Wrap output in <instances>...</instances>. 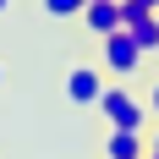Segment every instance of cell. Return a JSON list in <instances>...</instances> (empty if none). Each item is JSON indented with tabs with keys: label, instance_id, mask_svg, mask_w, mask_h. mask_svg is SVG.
Segmentation results:
<instances>
[{
	"label": "cell",
	"instance_id": "cell-2",
	"mask_svg": "<svg viewBox=\"0 0 159 159\" xmlns=\"http://www.w3.org/2000/svg\"><path fill=\"white\" fill-rule=\"evenodd\" d=\"M99 66H104V77H132L137 66H143V49L132 44V33H110V39H99Z\"/></svg>",
	"mask_w": 159,
	"mask_h": 159
},
{
	"label": "cell",
	"instance_id": "cell-4",
	"mask_svg": "<svg viewBox=\"0 0 159 159\" xmlns=\"http://www.w3.org/2000/svg\"><path fill=\"white\" fill-rule=\"evenodd\" d=\"M82 28L93 33V39L121 33V28H126V22H121V0H88V6H82Z\"/></svg>",
	"mask_w": 159,
	"mask_h": 159
},
{
	"label": "cell",
	"instance_id": "cell-12",
	"mask_svg": "<svg viewBox=\"0 0 159 159\" xmlns=\"http://www.w3.org/2000/svg\"><path fill=\"white\" fill-rule=\"evenodd\" d=\"M0 82H6V66H0Z\"/></svg>",
	"mask_w": 159,
	"mask_h": 159
},
{
	"label": "cell",
	"instance_id": "cell-1",
	"mask_svg": "<svg viewBox=\"0 0 159 159\" xmlns=\"http://www.w3.org/2000/svg\"><path fill=\"white\" fill-rule=\"evenodd\" d=\"M93 110L110 121V132H148V126H143V121H148V110L126 93V88H115V82L99 93V104H93Z\"/></svg>",
	"mask_w": 159,
	"mask_h": 159
},
{
	"label": "cell",
	"instance_id": "cell-11",
	"mask_svg": "<svg viewBox=\"0 0 159 159\" xmlns=\"http://www.w3.org/2000/svg\"><path fill=\"white\" fill-rule=\"evenodd\" d=\"M143 6H148V11H159V0H143Z\"/></svg>",
	"mask_w": 159,
	"mask_h": 159
},
{
	"label": "cell",
	"instance_id": "cell-10",
	"mask_svg": "<svg viewBox=\"0 0 159 159\" xmlns=\"http://www.w3.org/2000/svg\"><path fill=\"white\" fill-rule=\"evenodd\" d=\"M6 11H11V0H0V16H6Z\"/></svg>",
	"mask_w": 159,
	"mask_h": 159
},
{
	"label": "cell",
	"instance_id": "cell-8",
	"mask_svg": "<svg viewBox=\"0 0 159 159\" xmlns=\"http://www.w3.org/2000/svg\"><path fill=\"white\" fill-rule=\"evenodd\" d=\"M148 154H154V159H159V126H154V143H148Z\"/></svg>",
	"mask_w": 159,
	"mask_h": 159
},
{
	"label": "cell",
	"instance_id": "cell-13",
	"mask_svg": "<svg viewBox=\"0 0 159 159\" xmlns=\"http://www.w3.org/2000/svg\"><path fill=\"white\" fill-rule=\"evenodd\" d=\"M148 159H154V154H148Z\"/></svg>",
	"mask_w": 159,
	"mask_h": 159
},
{
	"label": "cell",
	"instance_id": "cell-7",
	"mask_svg": "<svg viewBox=\"0 0 159 159\" xmlns=\"http://www.w3.org/2000/svg\"><path fill=\"white\" fill-rule=\"evenodd\" d=\"M39 6H44V16L66 22V16H82V6H88V0H39Z\"/></svg>",
	"mask_w": 159,
	"mask_h": 159
},
{
	"label": "cell",
	"instance_id": "cell-5",
	"mask_svg": "<svg viewBox=\"0 0 159 159\" xmlns=\"http://www.w3.org/2000/svg\"><path fill=\"white\" fill-rule=\"evenodd\" d=\"M148 143L143 132H104V159H143Z\"/></svg>",
	"mask_w": 159,
	"mask_h": 159
},
{
	"label": "cell",
	"instance_id": "cell-9",
	"mask_svg": "<svg viewBox=\"0 0 159 159\" xmlns=\"http://www.w3.org/2000/svg\"><path fill=\"white\" fill-rule=\"evenodd\" d=\"M154 115H159V82H154Z\"/></svg>",
	"mask_w": 159,
	"mask_h": 159
},
{
	"label": "cell",
	"instance_id": "cell-6",
	"mask_svg": "<svg viewBox=\"0 0 159 159\" xmlns=\"http://www.w3.org/2000/svg\"><path fill=\"white\" fill-rule=\"evenodd\" d=\"M126 33H132V44L143 49V55H154V49H159V11L132 16V22H126Z\"/></svg>",
	"mask_w": 159,
	"mask_h": 159
},
{
	"label": "cell",
	"instance_id": "cell-3",
	"mask_svg": "<svg viewBox=\"0 0 159 159\" xmlns=\"http://www.w3.org/2000/svg\"><path fill=\"white\" fill-rule=\"evenodd\" d=\"M104 88H110V82H104V66H71V71H66V99H71V104H99Z\"/></svg>",
	"mask_w": 159,
	"mask_h": 159
}]
</instances>
